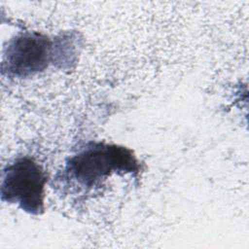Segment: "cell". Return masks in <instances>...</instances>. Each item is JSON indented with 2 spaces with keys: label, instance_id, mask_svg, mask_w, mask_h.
Wrapping results in <instances>:
<instances>
[{
  "label": "cell",
  "instance_id": "cell-3",
  "mask_svg": "<svg viewBox=\"0 0 249 249\" xmlns=\"http://www.w3.org/2000/svg\"><path fill=\"white\" fill-rule=\"evenodd\" d=\"M53 42L48 36L27 32L9 42L4 53L3 71L16 77H27L48 67L53 59Z\"/></svg>",
  "mask_w": 249,
  "mask_h": 249
},
{
  "label": "cell",
  "instance_id": "cell-2",
  "mask_svg": "<svg viewBox=\"0 0 249 249\" xmlns=\"http://www.w3.org/2000/svg\"><path fill=\"white\" fill-rule=\"evenodd\" d=\"M47 180L39 163L29 157H18L3 169L1 199L18 204L29 214L40 215L45 210Z\"/></svg>",
  "mask_w": 249,
  "mask_h": 249
},
{
  "label": "cell",
  "instance_id": "cell-1",
  "mask_svg": "<svg viewBox=\"0 0 249 249\" xmlns=\"http://www.w3.org/2000/svg\"><path fill=\"white\" fill-rule=\"evenodd\" d=\"M140 165L132 151L119 145L89 143L72 156L64 169L68 180L90 190L112 173H138Z\"/></svg>",
  "mask_w": 249,
  "mask_h": 249
}]
</instances>
